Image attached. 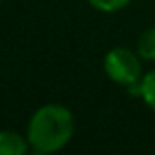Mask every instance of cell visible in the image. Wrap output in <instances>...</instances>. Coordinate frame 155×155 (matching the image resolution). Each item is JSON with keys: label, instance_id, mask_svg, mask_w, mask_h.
Listing matches in <instances>:
<instances>
[{"label": "cell", "instance_id": "obj_1", "mask_svg": "<svg viewBox=\"0 0 155 155\" xmlns=\"http://www.w3.org/2000/svg\"><path fill=\"white\" fill-rule=\"evenodd\" d=\"M75 133V117L62 104H44L29 117L26 137L31 151L48 155L60 151Z\"/></svg>", "mask_w": 155, "mask_h": 155}, {"label": "cell", "instance_id": "obj_2", "mask_svg": "<svg viewBox=\"0 0 155 155\" xmlns=\"http://www.w3.org/2000/svg\"><path fill=\"white\" fill-rule=\"evenodd\" d=\"M104 73L108 79L122 88H126L130 93L139 86L142 79V66L139 53H133L130 48H111L104 57Z\"/></svg>", "mask_w": 155, "mask_h": 155}, {"label": "cell", "instance_id": "obj_3", "mask_svg": "<svg viewBox=\"0 0 155 155\" xmlns=\"http://www.w3.org/2000/svg\"><path fill=\"white\" fill-rule=\"evenodd\" d=\"M29 150L28 137L11 130L0 131V155H26Z\"/></svg>", "mask_w": 155, "mask_h": 155}, {"label": "cell", "instance_id": "obj_4", "mask_svg": "<svg viewBox=\"0 0 155 155\" xmlns=\"http://www.w3.org/2000/svg\"><path fill=\"white\" fill-rule=\"evenodd\" d=\"M131 95L140 97L142 102L155 113V69L148 71V73L142 77L140 82H139V86L133 90Z\"/></svg>", "mask_w": 155, "mask_h": 155}, {"label": "cell", "instance_id": "obj_5", "mask_svg": "<svg viewBox=\"0 0 155 155\" xmlns=\"http://www.w3.org/2000/svg\"><path fill=\"white\" fill-rule=\"evenodd\" d=\"M137 53L142 60L155 62V26L144 29L137 42Z\"/></svg>", "mask_w": 155, "mask_h": 155}, {"label": "cell", "instance_id": "obj_6", "mask_svg": "<svg viewBox=\"0 0 155 155\" xmlns=\"http://www.w3.org/2000/svg\"><path fill=\"white\" fill-rule=\"evenodd\" d=\"M90 6L101 13H117L124 9L131 0H88Z\"/></svg>", "mask_w": 155, "mask_h": 155}, {"label": "cell", "instance_id": "obj_7", "mask_svg": "<svg viewBox=\"0 0 155 155\" xmlns=\"http://www.w3.org/2000/svg\"><path fill=\"white\" fill-rule=\"evenodd\" d=\"M0 4H2V0H0Z\"/></svg>", "mask_w": 155, "mask_h": 155}]
</instances>
